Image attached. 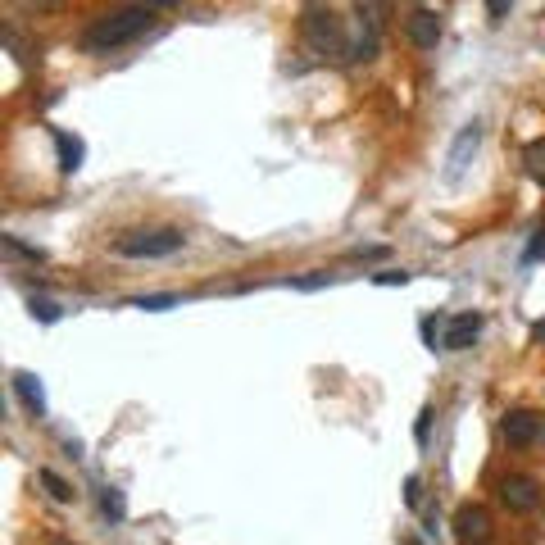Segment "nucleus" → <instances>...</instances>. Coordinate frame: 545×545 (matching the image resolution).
Wrapping results in <instances>:
<instances>
[{
  "instance_id": "nucleus-4",
  "label": "nucleus",
  "mask_w": 545,
  "mask_h": 545,
  "mask_svg": "<svg viewBox=\"0 0 545 545\" xmlns=\"http://www.w3.org/2000/svg\"><path fill=\"white\" fill-rule=\"evenodd\" d=\"M496 491H500V505H505L509 514H536V509H541V482L527 473L500 477Z\"/></svg>"
},
{
  "instance_id": "nucleus-13",
  "label": "nucleus",
  "mask_w": 545,
  "mask_h": 545,
  "mask_svg": "<svg viewBox=\"0 0 545 545\" xmlns=\"http://www.w3.org/2000/svg\"><path fill=\"white\" fill-rule=\"evenodd\" d=\"M355 5H359V14H364V23H368L364 32L382 37V23H387V0H355Z\"/></svg>"
},
{
  "instance_id": "nucleus-22",
  "label": "nucleus",
  "mask_w": 545,
  "mask_h": 545,
  "mask_svg": "<svg viewBox=\"0 0 545 545\" xmlns=\"http://www.w3.org/2000/svg\"><path fill=\"white\" fill-rule=\"evenodd\" d=\"M405 505L409 509L423 505V482H418V477H409V482H405Z\"/></svg>"
},
{
  "instance_id": "nucleus-17",
  "label": "nucleus",
  "mask_w": 545,
  "mask_h": 545,
  "mask_svg": "<svg viewBox=\"0 0 545 545\" xmlns=\"http://www.w3.org/2000/svg\"><path fill=\"white\" fill-rule=\"evenodd\" d=\"M527 173H532L536 182H545V141H532V146H527Z\"/></svg>"
},
{
  "instance_id": "nucleus-18",
  "label": "nucleus",
  "mask_w": 545,
  "mask_h": 545,
  "mask_svg": "<svg viewBox=\"0 0 545 545\" xmlns=\"http://www.w3.org/2000/svg\"><path fill=\"white\" fill-rule=\"evenodd\" d=\"M377 287H405V282H409V273H405V268H387V273H377Z\"/></svg>"
},
{
  "instance_id": "nucleus-3",
  "label": "nucleus",
  "mask_w": 545,
  "mask_h": 545,
  "mask_svg": "<svg viewBox=\"0 0 545 545\" xmlns=\"http://www.w3.org/2000/svg\"><path fill=\"white\" fill-rule=\"evenodd\" d=\"M300 32H305V41H309V50H314V55H350L341 19L327 10V5H318V0H309V5H305Z\"/></svg>"
},
{
  "instance_id": "nucleus-15",
  "label": "nucleus",
  "mask_w": 545,
  "mask_h": 545,
  "mask_svg": "<svg viewBox=\"0 0 545 545\" xmlns=\"http://www.w3.org/2000/svg\"><path fill=\"white\" fill-rule=\"evenodd\" d=\"M0 246L10 250V255L28 259V264H46V250H37V246H23V241H19V237H0Z\"/></svg>"
},
{
  "instance_id": "nucleus-10",
  "label": "nucleus",
  "mask_w": 545,
  "mask_h": 545,
  "mask_svg": "<svg viewBox=\"0 0 545 545\" xmlns=\"http://www.w3.org/2000/svg\"><path fill=\"white\" fill-rule=\"evenodd\" d=\"M14 391H19V400L28 405L32 418H46V387H41V377H37V373L19 368V373H14Z\"/></svg>"
},
{
  "instance_id": "nucleus-9",
  "label": "nucleus",
  "mask_w": 545,
  "mask_h": 545,
  "mask_svg": "<svg viewBox=\"0 0 545 545\" xmlns=\"http://www.w3.org/2000/svg\"><path fill=\"white\" fill-rule=\"evenodd\" d=\"M405 32H409V41H414L418 50H436V41H441V14L436 10H414L405 19Z\"/></svg>"
},
{
  "instance_id": "nucleus-19",
  "label": "nucleus",
  "mask_w": 545,
  "mask_h": 545,
  "mask_svg": "<svg viewBox=\"0 0 545 545\" xmlns=\"http://www.w3.org/2000/svg\"><path fill=\"white\" fill-rule=\"evenodd\" d=\"M32 318H41V323H55V318H60V305H50V300H32Z\"/></svg>"
},
{
  "instance_id": "nucleus-6",
  "label": "nucleus",
  "mask_w": 545,
  "mask_h": 545,
  "mask_svg": "<svg viewBox=\"0 0 545 545\" xmlns=\"http://www.w3.org/2000/svg\"><path fill=\"white\" fill-rule=\"evenodd\" d=\"M477 146H482V123H468V128L455 137V146H450V155H446V178H450V182H459V178H464L468 159L477 155Z\"/></svg>"
},
{
  "instance_id": "nucleus-11",
  "label": "nucleus",
  "mask_w": 545,
  "mask_h": 545,
  "mask_svg": "<svg viewBox=\"0 0 545 545\" xmlns=\"http://www.w3.org/2000/svg\"><path fill=\"white\" fill-rule=\"evenodd\" d=\"M55 150H60L64 173H78L82 159H87V146H82V137H73V132H55Z\"/></svg>"
},
{
  "instance_id": "nucleus-27",
  "label": "nucleus",
  "mask_w": 545,
  "mask_h": 545,
  "mask_svg": "<svg viewBox=\"0 0 545 545\" xmlns=\"http://www.w3.org/2000/svg\"><path fill=\"white\" fill-rule=\"evenodd\" d=\"M150 5H178V0H150Z\"/></svg>"
},
{
  "instance_id": "nucleus-2",
  "label": "nucleus",
  "mask_w": 545,
  "mask_h": 545,
  "mask_svg": "<svg viewBox=\"0 0 545 545\" xmlns=\"http://www.w3.org/2000/svg\"><path fill=\"white\" fill-rule=\"evenodd\" d=\"M187 246V232L182 228H132L114 241L123 259H169Z\"/></svg>"
},
{
  "instance_id": "nucleus-1",
  "label": "nucleus",
  "mask_w": 545,
  "mask_h": 545,
  "mask_svg": "<svg viewBox=\"0 0 545 545\" xmlns=\"http://www.w3.org/2000/svg\"><path fill=\"white\" fill-rule=\"evenodd\" d=\"M150 23H155V10H150V5H119V10L100 14V19L82 32V50L100 55V50L128 46V41H137L141 32L150 28Z\"/></svg>"
},
{
  "instance_id": "nucleus-24",
  "label": "nucleus",
  "mask_w": 545,
  "mask_h": 545,
  "mask_svg": "<svg viewBox=\"0 0 545 545\" xmlns=\"http://www.w3.org/2000/svg\"><path fill=\"white\" fill-rule=\"evenodd\" d=\"M545 255V228L532 232V246H527V259H541Z\"/></svg>"
},
{
  "instance_id": "nucleus-14",
  "label": "nucleus",
  "mask_w": 545,
  "mask_h": 545,
  "mask_svg": "<svg viewBox=\"0 0 545 545\" xmlns=\"http://www.w3.org/2000/svg\"><path fill=\"white\" fill-rule=\"evenodd\" d=\"M100 509H105L109 523H123V518H128V505H123V491H114V486H105V491H100Z\"/></svg>"
},
{
  "instance_id": "nucleus-25",
  "label": "nucleus",
  "mask_w": 545,
  "mask_h": 545,
  "mask_svg": "<svg viewBox=\"0 0 545 545\" xmlns=\"http://www.w3.org/2000/svg\"><path fill=\"white\" fill-rule=\"evenodd\" d=\"M19 5H37V10H55L60 0H19Z\"/></svg>"
},
{
  "instance_id": "nucleus-16",
  "label": "nucleus",
  "mask_w": 545,
  "mask_h": 545,
  "mask_svg": "<svg viewBox=\"0 0 545 545\" xmlns=\"http://www.w3.org/2000/svg\"><path fill=\"white\" fill-rule=\"evenodd\" d=\"M178 305V291H159V296H137L132 300V309H150V314H155V309H173Z\"/></svg>"
},
{
  "instance_id": "nucleus-8",
  "label": "nucleus",
  "mask_w": 545,
  "mask_h": 545,
  "mask_svg": "<svg viewBox=\"0 0 545 545\" xmlns=\"http://www.w3.org/2000/svg\"><path fill=\"white\" fill-rule=\"evenodd\" d=\"M500 432H505L509 446H532L536 436H541V418H536L532 409H509L505 423H500Z\"/></svg>"
},
{
  "instance_id": "nucleus-20",
  "label": "nucleus",
  "mask_w": 545,
  "mask_h": 545,
  "mask_svg": "<svg viewBox=\"0 0 545 545\" xmlns=\"http://www.w3.org/2000/svg\"><path fill=\"white\" fill-rule=\"evenodd\" d=\"M509 10H514V0H486V14H491V23H505Z\"/></svg>"
},
{
  "instance_id": "nucleus-21",
  "label": "nucleus",
  "mask_w": 545,
  "mask_h": 545,
  "mask_svg": "<svg viewBox=\"0 0 545 545\" xmlns=\"http://www.w3.org/2000/svg\"><path fill=\"white\" fill-rule=\"evenodd\" d=\"M332 282V273H309V278H296L291 287H300V291H314V287H327Z\"/></svg>"
},
{
  "instance_id": "nucleus-26",
  "label": "nucleus",
  "mask_w": 545,
  "mask_h": 545,
  "mask_svg": "<svg viewBox=\"0 0 545 545\" xmlns=\"http://www.w3.org/2000/svg\"><path fill=\"white\" fill-rule=\"evenodd\" d=\"M532 341H541V346H545V323H536V327H532Z\"/></svg>"
},
{
  "instance_id": "nucleus-5",
  "label": "nucleus",
  "mask_w": 545,
  "mask_h": 545,
  "mask_svg": "<svg viewBox=\"0 0 545 545\" xmlns=\"http://www.w3.org/2000/svg\"><path fill=\"white\" fill-rule=\"evenodd\" d=\"M455 536H459V545H486L491 541V514L482 505H459Z\"/></svg>"
},
{
  "instance_id": "nucleus-28",
  "label": "nucleus",
  "mask_w": 545,
  "mask_h": 545,
  "mask_svg": "<svg viewBox=\"0 0 545 545\" xmlns=\"http://www.w3.org/2000/svg\"><path fill=\"white\" fill-rule=\"evenodd\" d=\"M405 545H423V541H405Z\"/></svg>"
},
{
  "instance_id": "nucleus-12",
  "label": "nucleus",
  "mask_w": 545,
  "mask_h": 545,
  "mask_svg": "<svg viewBox=\"0 0 545 545\" xmlns=\"http://www.w3.org/2000/svg\"><path fill=\"white\" fill-rule=\"evenodd\" d=\"M37 482L46 486V491H50V500H60V505H73V496H78V491H73V486L64 482L60 473H50V468H41V473H37Z\"/></svg>"
},
{
  "instance_id": "nucleus-23",
  "label": "nucleus",
  "mask_w": 545,
  "mask_h": 545,
  "mask_svg": "<svg viewBox=\"0 0 545 545\" xmlns=\"http://www.w3.org/2000/svg\"><path fill=\"white\" fill-rule=\"evenodd\" d=\"M427 432H432V409H423V414H418V427H414L418 446H427Z\"/></svg>"
},
{
  "instance_id": "nucleus-7",
  "label": "nucleus",
  "mask_w": 545,
  "mask_h": 545,
  "mask_svg": "<svg viewBox=\"0 0 545 545\" xmlns=\"http://www.w3.org/2000/svg\"><path fill=\"white\" fill-rule=\"evenodd\" d=\"M482 332V314H455L446 318V332H441V350H468Z\"/></svg>"
}]
</instances>
